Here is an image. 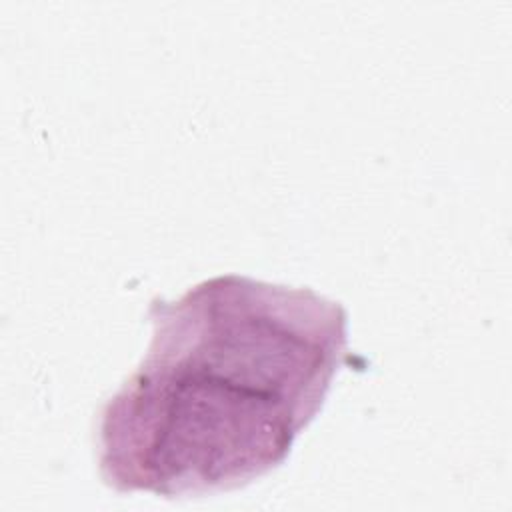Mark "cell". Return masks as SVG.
<instances>
[{
    "label": "cell",
    "instance_id": "1",
    "mask_svg": "<svg viewBox=\"0 0 512 512\" xmlns=\"http://www.w3.org/2000/svg\"><path fill=\"white\" fill-rule=\"evenodd\" d=\"M150 320L148 354L100 410V472L120 492L202 494L276 468L346 350L338 302L234 274L152 300Z\"/></svg>",
    "mask_w": 512,
    "mask_h": 512
}]
</instances>
